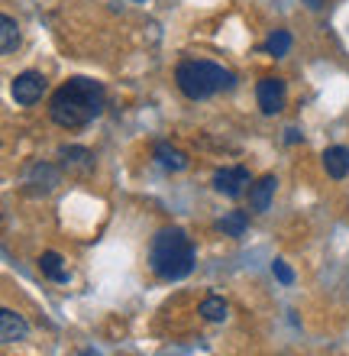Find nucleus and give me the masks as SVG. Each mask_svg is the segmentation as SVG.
Segmentation results:
<instances>
[{"instance_id": "1", "label": "nucleus", "mask_w": 349, "mask_h": 356, "mask_svg": "<svg viewBox=\"0 0 349 356\" xmlns=\"http://www.w3.org/2000/svg\"><path fill=\"white\" fill-rule=\"evenodd\" d=\"M107 107V91L101 81L94 78H71L58 88L49 101V117L65 127V130H78L91 123L94 117H101Z\"/></svg>"}, {"instance_id": "2", "label": "nucleus", "mask_w": 349, "mask_h": 356, "mask_svg": "<svg viewBox=\"0 0 349 356\" xmlns=\"http://www.w3.org/2000/svg\"><path fill=\"white\" fill-rule=\"evenodd\" d=\"M149 269L162 282H181L194 269V243L181 227H165L149 243Z\"/></svg>"}, {"instance_id": "3", "label": "nucleus", "mask_w": 349, "mask_h": 356, "mask_svg": "<svg viewBox=\"0 0 349 356\" xmlns=\"http://www.w3.org/2000/svg\"><path fill=\"white\" fill-rule=\"evenodd\" d=\"M175 81H178L181 94L191 101H207L217 91H233L236 88V75L230 68L204 62V58H185L175 68Z\"/></svg>"}, {"instance_id": "4", "label": "nucleus", "mask_w": 349, "mask_h": 356, "mask_svg": "<svg viewBox=\"0 0 349 356\" xmlns=\"http://www.w3.org/2000/svg\"><path fill=\"white\" fill-rule=\"evenodd\" d=\"M246 188H253V175L243 165H223L214 172V191L223 197H239Z\"/></svg>"}, {"instance_id": "5", "label": "nucleus", "mask_w": 349, "mask_h": 356, "mask_svg": "<svg viewBox=\"0 0 349 356\" xmlns=\"http://www.w3.org/2000/svg\"><path fill=\"white\" fill-rule=\"evenodd\" d=\"M49 81L42 72H19L17 78H13V101L23 104V107H33L36 101H42V94H46Z\"/></svg>"}, {"instance_id": "6", "label": "nucleus", "mask_w": 349, "mask_h": 356, "mask_svg": "<svg viewBox=\"0 0 349 356\" xmlns=\"http://www.w3.org/2000/svg\"><path fill=\"white\" fill-rule=\"evenodd\" d=\"M255 101H259L265 117H275V113H282L284 104H288V88H284L282 78H262L259 88H255Z\"/></svg>"}, {"instance_id": "7", "label": "nucleus", "mask_w": 349, "mask_h": 356, "mask_svg": "<svg viewBox=\"0 0 349 356\" xmlns=\"http://www.w3.org/2000/svg\"><path fill=\"white\" fill-rule=\"evenodd\" d=\"M275 188H278V178L275 175H262L249 188V211L255 214H265L269 207H272V197H275Z\"/></svg>"}, {"instance_id": "8", "label": "nucleus", "mask_w": 349, "mask_h": 356, "mask_svg": "<svg viewBox=\"0 0 349 356\" xmlns=\"http://www.w3.org/2000/svg\"><path fill=\"white\" fill-rule=\"evenodd\" d=\"M29 334V324L19 318L13 308H3L0 311V340L3 343H19V340H26Z\"/></svg>"}, {"instance_id": "9", "label": "nucleus", "mask_w": 349, "mask_h": 356, "mask_svg": "<svg viewBox=\"0 0 349 356\" xmlns=\"http://www.w3.org/2000/svg\"><path fill=\"white\" fill-rule=\"evenodd\" d=\"M58 169L56 165H49V162H36L33 169L26 172V185H29V191H42V195H49L52 188L58 185Z\"/></svg>"}, {"instance_id": "10", "label": "nucleus", "mask_w": 349, "mask_h": 356, "mask_svg": "<svg viewBox=\"0 0 349 356\" xmlns=\"http://www.w3.org/2000/svg\"><path fill=\"white\" fill-rule=\"evenodd\" d=\"M155 162H159L165 172H185L188 169V152H181L178 146H171V143H155V149H152Z\"/></svg>"}, {"instance_id": "11", "label": "nucleus", "mask_w": 349, "mask_h": 356, "mask_svg": "<svg viewBox=\"0 0 349 356\" xmlns=\"http://www.w3.org/2000/svg\"><path fill=\"white\" fill-rule=\"evenodd\" d=\"M62 165H65L68 172H91L94 169V156L85 149V146H65L62 149Z\"/></svg>"}, {"instance_id": "12", "label": "nucleus", "mask_w": 349, "mask_h": 356, "mask_svg": "<svg viewBox=\"0 0 349 356\" xmlns=\"http://www.w3.org/2000/svg\"><path fill=\"white\" fill-rule=\"evenodd\" d=\"M323 169L330 178H346L349 175V149L346 146H330L323 152Z\"/></svg>"}, {"instance_id": "13", "label": "nucleus", "mask_w": 349, "mask_h": 356, "mask_svg": "<svg viewBox=\"0 0 349 356\" xmlns=\"http://www.w3.org/2000/svg\"><path fill=\"white\" fill-rule=\"evenodd\" d=\"M19 49V26L13 17H0V52L13 56Z\"/></svg>"}, {"instance_id": "14", "label": "nucleus", "mask_w": 349, "mask_h": 356, "mask_svg": "<svg viewBox=\"0 0 349 356\" xmlns=\"http://www.w3.org/2000/svg\"><path fill=\"white\" fill-rule=\"evenodd\" d=\"M246 227H249V214H246V211H230L227 217L217 220V230L223 236H243Z\"/></svg>"}, {"instance_id": "15", "label": "nucleus", "mask_w": 349, "mask_h": 356, "mask_svg": "<svg viewBox=\"0 0 349 356\" xmlns=\"http://www.w3.org/2000/svg\"><path fill=\"white\" fill-rule=\"evenodd\" d=\"M39 269H42V275L52 282H68V269L62 266V256L58 253H42V259H39Z\"/></svg>"}, {"instance_id": "16", "label": "nucleus", "mask_w": 349, "mask_h": 356, "mask_svg": "<svg viewBox=\"0 0 349 356\" xmlns=\"http://www.w3.org/2000/svg\"><path fill=\"white\" fill-rule=\"evenodd\" d=\"M265 56H272V58H284L288 56V49H291V33L288 29H275L272 36L265 39Z\"/></svg>"}, {"instance_id": "17", "label": "nucleus", "mask_w": 349, "mask_h": 356, "mask_svg": "<svg viewBox=\"0 0 349 356\" xmlns=\"http://www.w3.org/2000/svg\"><path fill=\"white\" fill-rule=\"evenodd\" d=\"M227 301L220 298V295H207V298L201 301V308H198V314L204 321H214V324H217V321H223L227 318Z\"/></svg>"}, {"instance_id": "18", "label": "nucleus", "mask_w": 349, "mask_h": 356, "mask_svg": "<svg viewBox=\"0 0 349 356\" xmlns=\"http://www.w3.org/2000/svg\"><path fill=\"white\" fill-rule=\"evenodd\" d=\"M272 275L282 282V285H291V282H294V272L288 269V263H282V259H275V263H272Z\"/></svg>"}, {"instance_id": "19", "label": "nucleus", "mask_w": 349, "mask_h": 356, "mask_svg": "<svg viewBox=\"0 0 349 356\" xmlns=\"http://www.w3.org/2000/svg\"><path fill=\"white\" fill-rule=\"evenodd\" d=\"M284 143H291V146L294 143H301V133L294 130V127H288V130H284Z\"/></svg>"}, {"instance_id": "20", "label": "nucleus", "mask_w": 349, "mask_h": 356, "mask_svg": "<svg viewBox=\"0 0 349 356\" xmlns=\"http://www.w3.org/2000/svg\"><path fill=\"white\" fill-rule=\"evenodd\" d=\"M304 3H307V10H321L327 0H304Z\"/></svg>"}]
</instances>
